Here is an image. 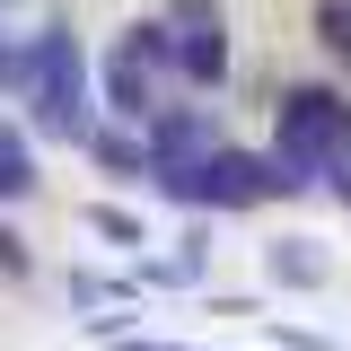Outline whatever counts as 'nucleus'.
I'll return each mask as SVG.
<instances>
[{"instance_id": "4", "label": "nucleus", "mask_w": 351, "mask_h": 351, "mask_svg": "<svg viewBox=\"0 0 351 351\" xmlns=\"http://www.w3.org/2000/svg\"><path fill=\"white\" fill-rule=\"evenodd\" d=\"M106 114L114 123H158V97H149V62L132 53V44H114V62H106Z\"/></svg>"}, {"instance_id": "3", "label": "nucleus", "mask_w": 351, "mask_h": 351, "mask_svg": "<svg viewBox=\"0 0 351 351\" xmlns=\"http://www.w3.org/2000/svg\"><path fill=\"white\" fill-rule=\"evenodd\" d=\"M167 36H176V71H184L193 88L228 80V18H219V0H176Z\"/></svg>"}, {"instance_id": "6", "label": "nucleus", "mask_w": 351, "mask_h": 351, "mask_svg": "<svg viewBox=\"0 0 351 351\" xmlns=\"http://www.w3.org/2000/svg\"><path fill=\"white\" fill-rule=\"evenodd\" d=\"M18 193H36V149L0 123V202H18Z\"/></svg>"}, {"instance_id": "9", "label": "nucleus", "mask_w": 351, "mask_h": 351, "mask_svg": "<svg viewBox=\"0 0 351 351\" xmlns=\"http://www.w3.org/2000/svg\"><path fill=\"white\" fill-rule=\"evenodd\" d=\"M325 184H334V193L351 202V158H343V167H325Z\"/></svg>"}, {"instance_id": "5", "label": "nucleus", "mask_w": 351, "mask_h": 351, "mask_svg": "<svg viewBox=\"0 0 351 351\" xmlns=\"http://www.w3.org/2000/svg\"><path fill=\"white\" fill-rule=\"evenodd\" d=\"M263 272H272L281 290H325V281H334V263H325L316 237H281V246H263Z\"/></svg>"}, {"instance_id": "1", "label": "nucleus", "mask_w": 351, "mask_h": 351, "mask_svg": "<svg viewBox=\"0 0 351 351\" xmlns=\"http://www.w3.org/2000/svg\"><path fill=\"white\" fill-rule=\"evenodd\" d=\"M27 114L53 141H97V88H88V53L71 36V18L36 27V80H27Z\"/></svg>"}, {"instance_id": "8", "label": "nucleus", "mask_w": 351, "mask_h": 351, "mask_svg": "<svg viewBox=\"0 0 351 351\" xmlns=\"http://www.w3.org/2000/svg\"><path fill=\"white\" fill-rule=\"evenodd\" d=\"M88 219H97V228H106L114 246H149V228H141V219H132V211H114V202H97V211H88Z\"/></svg>"}, {"instance_id": "7", "label": "nucleus", "mask_w": 351, "mask_h": 351, "mask_svg": "<svg viewBox=\"0 0 351 351\" xmlns=\"http://www.w3.org/2000/svg\"><path fill=\"white\" fill-rule=\"evenodd\" d=\"M316 36L334 62H351V0H316Z\"/></svg>"}, {"instance_id": "2", "label": "nucleus", "mask_w": 351, "mask_h": 351, "mask_svg": "<svg viewBox=\"0 0 351 351\" xmlns=\"http://www.w3.org/2000/svg\"><path fill=\"white\" fill-rule=\"evenodd\" d=\"M272 158H290L299 176H325L351 158V97L334 88H281L272 106Z\"/></svg>"}]
</instances>
